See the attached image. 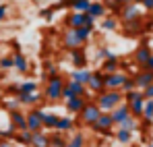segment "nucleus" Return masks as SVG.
Masks as SVG:
<instances>
[{"instance_id":"obj_1","label":"nucleus","mask_w":153,"mask_h":147,"mask_svg":"<svg viewBox=\"0 0 153 147\" xmlns=\"http://www.w3.org/2000/svg\"><path fill=\"white\" fill-rule=\"evenodd\" d=\"M64 85H66V77L64 75H58V77H52L46 81L44 85V99L48 104H56L62 99V91H64Z\"/></svg>"},{"instance_id":"obj_2","label":"nucleus","mask_w":153,"mask_h":147,"mask_svg":"<svg viewBox=\"0 0 153 147\" xmlns=\"http://www.w3.org/2000/svg\"><path fill=\"white\" fill-rule=\"evenodd\" d=\"M93 99L97 101V106L102 108V112H112L116 106H120L124 101V93L120 89H103L102 93H97Z\"/></svg>"},{"instance_id":"obj_3","label":"nucleus","mask_w":153,"mask_h":147,"mask_svg":"<svg viewBox=\"0 0 153 147\" xmlns=\"http://www.w3.org/2000/svg\"><path fill=\"white\" fill-rule=\"evenodd\" d=\"M100 114H102V108L97 106L95 99L91 98L85 104V108L76 114V126H79V128H81V126H91V124L100 118Z\"/></svg>"},{"instance_id":"obj_4","label":"nucleus","mask_w":153,"mask_h":147,"mask_svg":"<svg viewBox=\"0 0 153 147\" xmlns=\"http://www.w3.org/2000/svg\"><path fill=\"white\" fill-rule=\"evenodd\" d=\"M124 101L130 106L132 116H137V118L143 116V108H145V101H147L145 93H143V89H132V91L124 93Z\"/></svg>"},{"instance_id":"obj_5","label":"nucleus","mask_w":153,"mask_h":147,"mask_svg":"<svg viewBox=\"0 0 153 147\" xmlns=\"http://www.w3.org/2000/svg\"><path fill=\"white\" fill-rule=\"evenodd\" d=\"M114 126H116V124H114L112 114H110V112H102V114H100V118L91 124L89 128H91L93 133H97V135L110 137V135H114Z\"/></svg>"},{"instance_id":"obj_6","label":"nucleus","mask_w":153,"mask_h":147,"mask_svg":"<svg viewBox=\"0 0 153 147\" xmlns=\"http://www.w3.org/2000/svg\"><path fill=\"white\" fill-rule=\"evenodd\" d=\"M60 40H62V46H64L66 50H75V48H83V46H85V42L81 40L79 31L73 29V27H64Z\"/></svg>"},{"instance_id":"obj_7","label":"nucleus","mask_w":153,"mask_h":147,"mask_svg":"<svg viewBox=\"0 0 153 147\" xmlns=\"http://www.w3.org/2000/svg\"><path fill=\"white\" fill-rule=\"evenodd\" d=\"M75 96H91L87 85L85 83H79L73 79H66V85H64V91H62V99H71Z\"/></svg>"},{"instance_id":"obj_8","label":"nucleus","mask_w":153,"mask_h":147,"mask_svg":"<svg viewBox=\"0 0 153 147\" xmlns=\"http://www.w3.org/2000/svg\"><path fill=\"white\" fill-rule=\"evenodd\" d=\"M44 112L46 110H42V108H29L27 110V128L29 131H44Z\"/></svg>"},{"instance_id":"obj_9","label":"nucleus","mask_w":153,"mask_h":147,"mask_svg":"<svg viewBox=\"0 0 153 147\" xmlns=\"http://www.w3.org/2000/svg\"><path fill=\"white\" fill-rule=\"evenodd\" d=\"M141 17H143V10H141V4H137V2L124 4V6L120 8V13H118V19H120L122 23L137 21V19H141Z\"/></svg>"},{"instance_id":"obj_10","label":"nucleus","mask_w":153,"mask_h":147,"mask_svg":"<svg viewBox=\"0 0 153 147\" xmlns=\"http://www.w3.org/2000/svg\"><path fill=\"white\" fill-rule=\"evenodd\" d=\"M103 77H105V73H103L102 69H95V71L91 73V79H89V83H87V89H89V93L97 96V93H102L103 89H105Z\"/></svg>"},{"instance_id":"obj_11","label":"nucleus","mask_w":153,"mask_h":147,"mask_svg":"<svg viewBox=\"0 0 153 147\" xmlns=\"http://www.w3.org/2000/svg\"><path fill=\"white\" fill-rule=\"evenodd\" d=\"M89 99H91V96H75V98H71V99H64V108H66V112L71 116H76L85 108V104Z\"/></svg>"},{"instance_id":"obj_12","label":"nucleus","mask_w":153,"mask_h":147,"mask_svg":"<svg viewBox=\"0 0 153 147\" xmlns=\"http://www.w3.org/2000/svg\"><path fill=\"white\" fill-rule=\"evenodd\" d=\"M153 56V50H151V46L147 44V42H143V44H139L137 48H134V54H132V60H134V64L141 69L149 58Z\"/></svg>"},{"instance_id":"obj_13","label":"nucleus","mask_w":153,"mask_h":147,"mask_svg":"<svg viewBox=\"0 0 153 147\" xmlns=\"http://www.w3.org/2000/svg\"><path fill=\"white\" fill-rule=\"evenodd\" d=\"M128 75L124 71H116V73H105L103 77V83H105V89H120L124 85Z\"/></svg>"},{"instance_id":"obj_14","label":"nucleus","mask_w":153,"mask_h":147,"mask_svg":"<svg viewBox=\"0 0 153 147\" xmlns=\"http://www.w3.org/2000/svg\"><path fill=\"white\" fill-rule=\"evenodd\" d=\"M17 98H19V101H21V106H27V108H35V106H39L42 101H46L42 91H33V93H19Z\"/></svg>"},{"instance_id":"obj_15","label":"nucleus","mask_w":153,"mask_h":147,"mask_svg":"<svg viewBox=\"0 0 153 147\" xmlns=\"http://www.w3.org/2000/svg\"><path fill=\"white\" fill-rule=\"evenodd\" d=\"M68 58H71V64L75 69H85L87 66V52H85V48L68 50Z\"/></svg>"},{"instance_id":"obj_16","label":"nucleus","mask_w":153,"mask_h":147,"mask_svg":"<svg viewBox=\"0 0 153 147\" xmlns=\"http://www.w3.org/2000/svg\"><path fill=\"white\" fill-rule=\"evenodd\" d=\"M110 114H112V118H114V124H116V126H120V124L124 122L132 112H130V106H128L126 101H122V104H120V106H116Z\"/></svg>"},{"instance_id":"obj_17","label":"nucleus","mask_w":153,"mask_h":147,"mask_svg":"<svg viewBox=\"0 0 153 147\" xmlns=\"http://www.w3.org/2000/svg\"><path fill=\"white\" fill-rule=\"evenodd\" d=\"M76 128V120L71 116V114H66V116H60L58 118V124H56V128L54 131H60V133H66V135H71V133H75Z\"/></svg>"},{"instance_id":"obj_18","label":"nucleus","mask_w":153,"mask_h":147,"mask_svg":"<svg viewBox=\"0 0 153 147\" xmlns=\"http://www.w3.org/2000/svg\"><path fill=\"white\" fill-rule=\"evenodd\" d=\"M132 77H134V85H137V89H145V87H149V85L153 83V71L139 69Z\"/></svg>"},{"instance_id":"obj_19","label":"nucleus","mask_w":153,"mask_h":147,"mask_svg":"<svg viewBox=\"0 0 153 147\" xmlns=\"http://www.w3.org/2000/svg\"><path fill=\"white\" fill-rule=\"evenodd\" d=\"M8 122L13 124L17 131H23V128H27V112H23L21 108H19V110L8 112Z\"/></svg>"},{"instance_id":"obj_20","label":"nucleus","mask_w":153,"mask_h":147,"mask_svg":"<svg viewBox=\"0 0 153 147\" xmlns=\"http://www.w3.org/2000/svg\"><path fill=\"white\" fill-rule=\"evenodd\" d=\"M85 17L87 13H79V10H71L66 17H64V27H73V29H79L85 25Z\"/></svg>"},{"instance_id":"obj_21","label":"nucleus","mask_w":153,"mask_h":147,"mask_svg":"<svg viewBox=\"0 0 153 147\" xmlns=\"http://www.w3.org/2000/svg\"><path fill=\"white\" fill-rule=\"evenodd\" d=\"M122 31L126 33L128 37H137L141 35L145 29H143V17L137 19V21H128V23H122Z\"/></svg>"},{"instance_id":"obj_22","label":"nucleus","mask_w":153,"mask_h":147,"mask_svg":"<svg viewBox=\"0 0 153 147\" xmlns=\"http://www.w3.org/2000/svg\"><path fill=\"white\" fill-rule=\"evenodd\" d=\"M13 141H15L19 147H31V141H33V131H29V128L17 131V135H15V139H13Z\"/></svg>"},{"instance_id":"obj_23","label":"nucleus","mask_w":153,"mask_h":147,"mask_svg":"<svg viewBox=\"0 0 153 147\" xmlns=\"http://www.w3.org/2000/svg\"><path fill=\"white\" fill-rule=\"evenodd\" d=\"M91 73H93V71H91V69H87V66H85V69H73V71L68 73V79H73V81H79V83H85V85H87V83H89V79H91Z\"/></svg>"},{"instance_id":"obj_24","label":"nucleus","mask_w":153,"mask_h":147,"mask_svg":"<svg viewBox=\"0 0 153 147\" xmlns=\"http://www.w3.org/2000/svg\"><path fill=\"white\" fill-rule=\"evenodd\" d=\"M13 58H15V71L21 75H25L29 71V62H27L25 54L21 52V50H15V54H13Z\"/></svg>"},{"instance_id":"obj_25","label":"nucleus","mask_w":153,"mask_h":147,"mask_svg":"<svg viewBox=\"0 0 153 147\" xmlns=\"http://www.w3.org/2000/svg\"><path fill=\"white\" fill-rule=\"evenodd\" d=\"M120 66H122V62H120V58L114 54V56H110V58H105L102 60V71L103 73H116V71H120Z\"/></svg>"},{"instance_id":"obj_26","label":"nucleus","mask_w":153,"mask_h":147,"mask_svg":"<svg viewBox=\"0 0 153 147\" xmlns=\"http://www.w3.org/2000/svg\"><path fill=\"white\" fill-rule=\"evenodd\" d=\"M31 147H50V133L48 131H35Z\"/></svg>"},{"instance_id":"obj_27","label":"nucleus","mask_w":153,"mask_h":147,"mask_svg":"<svg viewBox=\"0 0 153 147\" xmlns=\"http://www.w3.org/2000/svg\"><path fill=\"white\" fill-rule=\"evenodd\" d=\"M68 145V135L60 133V131H52L50 133V147H66Z\"/></svg>"},{"instance_id":"obj_28","label":"nucleus","mask_w":153,"mask_h":147,"mask_svg":"<svg viewBox=\"0 0 153 147\" xmlns=\"http://www.w3.org/2000/svg\"><path fill=\"white\" fill-rule=\"evenodd\" d=\"M85 145H87V137H85L83 131L76 128L75 133H71V137H68V145H66V147H85Z\"/></svg>"},{"instance_id":"obj_29","label":"nucleus","mask_w":153,"mask_h":147,"mask_svg":"<svg viewBox=\"0 0 153 147\" xmlns=\"http://www.w3.org/2000/svg\"><path fill=\"white\" fill-rule=\"evenodd\" d=\"M89 15H93L95 19H103L105 15H108V6L103 4V2H91V6H89V10H87Z\"/></svg>"},{"instance_id":"obj_30","label":"nucleus","mask_w":153,"mask_h":147,"mask_svg":"<svg viewBox=\"0 0 153 147\" xmlns=\"http://www.w3.org/2000/svg\"><path fill=\"white\" fill-rule=\"evenodd\" d=\"M132 131H126V128H122V126H118V131L114 133V139L120 143V145H128L130 141H132Z\"/></svg>"},{"instance_id":"obj_31","label":"nucleus","mask_w":153,"mask_h":147,"mask_svg":"<svg viewBox=\"0 0 153 147\" xmlns=\"http://www.w3.org/2000/svg\"><path fill=\"white\" fill-rule=\"evenodd\" d=\"M58 118H60V114H56V112H44V131H54L58 124Z\"/></svg>"},{"instance_id":"obj_32","label":"nucleus","mask_w":153,"mask_h":147,"mask_svg":"<svg viewBox=\"0 0 153 147\" xmlns=\"http://www.w3.org/2000/svg\"><path fill=\"white\" fill-rule=\"evenodd\" d=\"M102 29L103 31H116L118 29V17L116 15H105L102 19Z\"/></svg>"},{"instance_id":"obj_33","label":"nucleus","mask_w":153,"mask_h":147,"mask_svg":"<svg viewBox=\"0 0 153 147\" xmlns=\"http://www.w3.org/2000/svg\"><path fill=\"white\" fill-rule=\"evenodd\" d=\"M33 91H39L37 81L27 79V81H23V83H19V93H33Z\"/></svg>"},{"instance_id":"obj_34","label":"nucleus","mask_w":153,"mask_h":147,"mask_svg":"<svg viewBox=\"0 0 153 147\" xmlns=\"http://www.w3.org/2000/svg\"><path fill=\"white\" fill-rule=\"evenodd\" d=\"M71 2V10H79V13H87L93 0H68Z\"/></svg>"},{"instance_id":"obj_35","label":"nucleus","mask_w":153,"mask_h":147,"mask_svg":"<svg viewBox=\"0 0 153 147\" xmlns=\"http://www.w3.org/2000/svg\"><path fill=\"white\" fill-rule=\"evenodd\" d=\"M2 108L6 112H13V110H19L21 108V101H19L17 96H13V98H8V99H2Z\"/></svg>"},{"instance_id":"obj_36","label":"nucleus","mask_w":153,"mask_h":147,"mask_svg":"<svg viewBox=\"0 0 153 147\" xmlns=\"http://www.w3.org/2000/svg\"><path fill=\"white\" fill-rule=\"evenodd\" d=\"M76 31H79V35H81V40H83V42L87 44V42L91 40V35H93V31H95V27H93V25H83V27H79Z\"/></svg>"},{"instance_id":"obj_37","label":"nucleus","mask_w":153,"mask_h":147,"mask_svg":"<svg viewBox=\"0 0 153 147\" xmlns=\"http://www.w3.org/2000/svg\"><path fill=\"white\" fill-rule=\"evenodd\" d=\"M60 75V69H58V64H54V62H46V71H44V79L48 81L52 77H58Z\"/></svg>"},{"instance_id":"obj_38","label":"nucleus","mask_w":153,"mask_h":147,"mask_svg":"<svg viewBox=\"0 0 153 147\" xmlns=\"http://www.w3.org/2000/svg\"><path fill=\"white\" fill-rule=\"evenodd\" d=\"M120 126H122V128H126V131H132V133H134V131L139 128V118L130 114V116H128V118H126L122 124H120Z\"/></svg>"},{"instance_id":"obj_39","label":"nucleus","mask_w":153,"mask_h":147,"mask_svg":"<svg viewBox=\"0 0 153 147\" xmlns=\"http://www.w3.org/2000/svg\"><path fill=\"white\" fill-rule=\"evenodd\" d=\"M15 69V58L13 56H2L0 58V71H10Z\"/></svg>"},{"instance_id":"obj_40","label":"nucleus","mask_w":153,"mask_h":147,"mask_svg":"<svg viewBox=\"0 0 153 147\" xmlns=\"http://www.w3.org/2000/svg\"><path fill=\"white\" fill-rule=\"evenodd\" d=\"M141 118L153 122V99H147V101H145V108H143V116H141Z\"/></svg>"},{"instance_id":"obj_41","label":"nucleus","mask_w":153,"mask_h":147,"mask_svg":"<svg viewBox=\"0 0 153 147\" xmlns=\"http://www.w3.org/2000/svg\"><path fill=\"white\" fill-rule=\"evenodd\" d=\"M132 89H137V85H134V77L128 75L126 81H124V85L120 87V91H122V93H128V91H132Z\"/></svg>"},{"instance_id":"obj_42","label":"nucleus","mask_w":153,"mask_h":147,"mask_svg":"<svg viewBox=\"0 0 153 147\" xmlns=\"http://www.w3.org/2000/svg\"><path fill=\"white\" fill-rule=\"evenodd\" d=\"M15 135H17V128H15L10 122H8V128L0 131V139H15Z\"/></svg>"},{"instance_id":"obj_43","label":"nucleus","mask_w":153,"mask_h":147,"mask_svg":"<svg viewBox=\"0 0 153 147\" xmlns=\"http://www.w3.org/2000/svg\"><path fill=\"white\" fill-rule=\"evenodd\" d=\"M110 56H114V52L110 48H97V60H105Z\"/></svg>"},{"instance_id":"obj_44","label":"nucleus","mask_w":153,"mask_h":147,"mask_svg":"<svg viewBox=\"0 0 153 147\" xmlns=\"http://www.w3.org/2000/svg\"><path fill=\"white\" fill-rule=\"evenodd\" d=\"M4 91H6V93H10V96H19V83H10Z\"/></svg>"},{"instance_id":"obj_45","label":"nucleus","mask_w":153,"mask_h":147,"mask_svg":"<svg viewBox=\"0 0 153 147\" xmlns=\"http://www.w3.org/2000/svg\"><path fill=\"white\" fill-rule=\"evenodd\" d=\"M54 13H56V8H54V6H48V8H44V10L39 13V17H44V19H50Z\"/></svg>"},{"instance_id":"obj_46","label":"nucleus","mask_w":153,"mask_h":147,"mask_svg":"<svg viewBox=\"0 0 153 147\" xmlns=\"http://www.w3.org/2000/svg\"><path fill=\"white\" fill-rule=\"evenodd\" d=\"M8 17V6L6 4H0V21H4Z\"/></svg>"},{"instance_id":"obj_47","label":"nucleus","mask_w":153,"mask_h":147,"mask_svg":"<svg viewBox=\"0 0 153 147\" xmlns=\"http://www.w3.org/2000/svg\"><path fill=\"white\" fill-rule=\"evenodd\" d=\"M0 147H17L13 139H0Z\"/></svg>"},{"instance_id":"obj_48","label":"nucleus","mask_w":153,"mask_h":147,"mask_svg":"<svg viewBox=\"0 0 153 147\" xmlns=\"http://www.w3.org/2000/svg\"><path fill=\"white\" fill-rule=\"evenodd\" d=\"M143 93H145V98H147V99H153V83L149 85V87L143 89Z\"/></svg>"},{"instance_id":"obj_49","label":"nucleus","mask_w":153,"mask_h":147,"mask_svg":"<svg viewBox=\"0 0 153 147\" xmlns=\"http://www.w3.org/2000/svg\"><path fill=\"white\" fill-rule=\"evenodd\" d=\"M143 8L149 10V13H153V0H145V2H143Z\"/></svg>"},{"instance_id":"obj_50","label":"nucleus","mask_w":153,"mask_h":147,"mask_svg":"<svg viewBox=\"0 0 153 147\" xmlns=\"http://www.w3.org/2000/svg\"><path fill=\"white\" fill-rule=\"evenodd\" d=\"M141 69H145V71H153V56L145 62V64H143V66H141Z\"/></svg>"},{"instance_id":"obj_51","label":"nucleus","mask_w":153,"mask_h":147,"mask_svg":"<svg viewBox=\"0 0 153 147\" xmlns=\"http://www.w3.org/2000/svg\"><path fill=\"white\" fill-rule=\"evenodd\" d=\"M116 2H118V6H120V8H122V6H124V4H130V2H134V0H116Z\"/></svg>"},{"instance_id":"obj_52","label":"nucleus","mask_w":153,"mask_h":147,"mask_svg":"<svg viewBox=\"0 0 153 147\" xmlns=\"http://www.w3.org/2000/svg\"><path fill=\"white\" fill-rule=\"evenodd\" d=\"M4 96H6V91H4V87H0V104H2V99H4Z\"/></svg>"},{"instance_id":"obj_53","label":"nucleus","mask_w":153,"mask_h":147,"mask_svg":"<svg viewBox=\"0 0 153 147\" xmlns=\"http://www.w3.org/2000/svg\"><path fill=\"white\" fill-rule=\"evenodd\" d=\"M134 2H137V4H141V6H143V2H145V0H134Z\"/></svg>"},{"instance_id":"obj_54","label":"nucleus","mask_w":153,"mask_h":147,"mask_svg":"<svg viewBox=\"0 0 153 147\" xmlns=\"http://www.w3.org/2000/svg\"><path fill=\"white\" fill-rule=\"evenodd\" d=\"M149 147H153V143H149Z\"/></svg>"}]
</instances>
